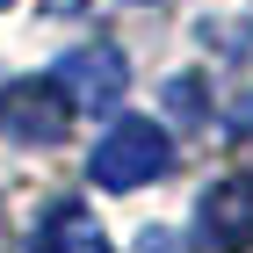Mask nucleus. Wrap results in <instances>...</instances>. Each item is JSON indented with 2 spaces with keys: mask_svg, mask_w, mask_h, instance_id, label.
<instances>
[{
  "mask_svg": "<svg viewBox=\"0 0 253 253\" xmlns=\"http://www.w3.org/2000/svg\"><path fill=\"white\" fill-rule=\"evenodd\" d=\"M51 7H87V0H51Z\"/></svg>",
  "mask_w": 253,
  "mask_h": 253,
  "instance_id": "0eeeda50",
  "label": "nucleus"
},
{
  "mask_svg": "<svg viewBox=\"0 0 253 253\" xmlns=\"http://www.w3.org/2000/svg\"><path fill=\"white\" fill-rule=\"evenodd\" d=\"M29 253H116V246H109V232L94 224V210H87V203H51Z\"/></svg>",
  "mask_w": 253,
  "mask_h": 253,
  "instance_id": "39448f33",
  "label": "nucleus"
},
{
  "mask_svg": "<svg viewBox=\"0 0 253 253\" xmlns=\"http://www.w3.org/2000/svg\"><path fill=\"white\" fill-rule=\"evenodd\" d=\"M239 137H253V94H246V109H239Z\"/></svg>",
  "mask_w": 253,
  "mask_h": 253,
  "instance_id": "423d86ee",
  "label": "nucleus"
},
{
  "mask_svg": "<svg viewBox=\"0 0 253 253\" xmlns=\"http://www.w3.org/2000/svg\"><path fill=\"white\" fill-rule=\"evenodd\" d=\"M167 167H174V145H167V130H159L152 116H123V123H109V137H101L94 159H87L94 188H109V195L152 188Z\"/></svg>",
  "mask_w": 253,
  "mask_h": 253,
  "instance_id": "f257e3e1",
  "label": "nucleus"
},
{
  "mask_svg": "<svg viewBox=\"0 0 253 253\" xmlns=\"http://www.w3.org/2000/svg\"><path fill=\"white\" fill-rule=\"evenodd\" d=\"M65 87V101H73V116H101V109H116L123 87H130V65H123L116 43H80V51H65L58 73H51Z\"/></svg>",
  "mask_w": 253,
  "mask_h": 253,
  "instance_id": "7ed1b4c3",
  "label": "nucleus"
},
{
  "mask_svg": "<svg viewBox=\"0 0 253 253\" xmlns=\"http://www.w3.org/2000/svg\"><path fill=\"white\" fill-rule=\"evenodd\" d=\"M73 130V101H65L58 80H15L0 87V137L15 145H58Z\"/></svg>",
  "mask_w": 253,
  "mask_h": 253,
  "instance_id": "f03ea898",
  "label": "nucleus"
},
{
  "mask_svg": "<svg viewBox=\"0 0 253 253\" xmlns=\"http://www.w3.org/2000/svg\"><path fill=\"white\" fill-rule=\"evenodd\" d=\"M0 7H7V0H0Z\"/></svg>",
  "mask_w": 253,
  "mask_h": 253,
  "instance_id": "6e6552de",
  "label": "nucleus"
},
{
  "mask_svg": "<svg viewBox=\"0 0 253 253\" xmlns=\"http://www.w3.org/2000/svg\"><path fill=\"white\" fill-rule=\"evenodd\" d=\"M195 239L210 253H246L253 246V174H224L195 203Z\"/></svg>",
  "mask_w": 253,
  "mask_h": 253,
  "instance_id": "20e7f679",
  "label": "nucleus"
}]
</instances>
